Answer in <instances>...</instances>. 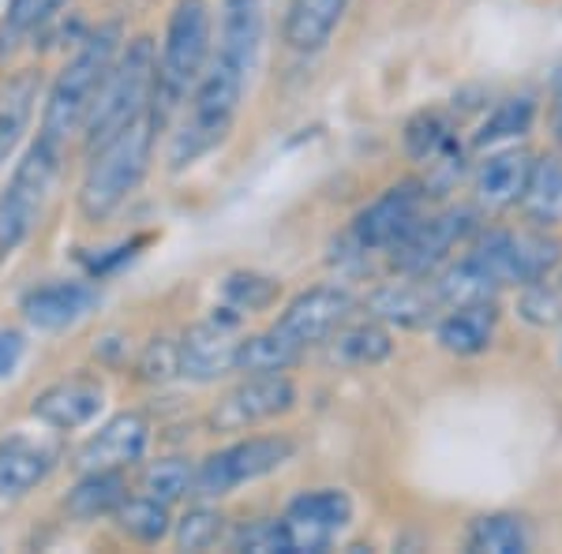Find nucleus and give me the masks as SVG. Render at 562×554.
Wrapping results in <instances>:
<instances>
[{
	"mask_svg": "<svg viewBox=\"0 0 562 554\" xmlns=\"http://www.w3.org/2000/svg\"><path fill=\"white\" fill-rule=\"evenodd\" d=\"M20 357H23V338H20V333H0V375H12Z\"/></svg>",
	"mask_w": 562,
	"mask_h": 554,
	"instance_id": "obj_37",
	"label": "nucleus"
},
{
	"mask_svg": "<svg viewBox=\"0 0 562 554\" xmlns=\"http://www.w3.org/2000/svg\"><path fill=\"white\" fill-rule=\"evenodd\" d=\"M562 259V244L548 233H510L498 229L487 233L484 240L469 251L465 259L442 274L439 299L447 304H469V299H492L495 289L503 285H532L543 281Z\"/></svg>",
	"mask_w": 562,
	"mask_h": 554,
	"instance_id": "obj_2",
	"label": "nucleus"
},
{
	"mask_svg": "<svg viewBox=\"0 0 562 554\" xmlns=\"http://www.w3.org/2000/svg\"><path fill=\"white\" fill-rule=\"evenodd\" d=\"M458 143H454V124L447 121L442 113H420L409 121L405 128V150L413 154L416 161H439L442 154H450Z\"/></svg>",
	"mask_w": 562,
	"mask_h": 554,
	"instance_id": "obj_27",
	"label": "nucleus"
},
{
	"mask_svg": "<svg viewBox=\"0 0 562 554\" xmlns=\"http://www.w3.org/2000/svg\"><path fill=\"white\" fill-rule=\"evenodd\" d=\"M124 476L121 468H90L68 495V513L79 521H94V517H109L124 502Z\"/></svg>",
	"mask_w": 562,
	"mask_h": 554,
	"instance_id": "obj_22",
	"label": "nucleus"
},
{
	"mask_svg": "<svg viewBox=\"0 0 562 554\" xmlns=\"http://www.w3.org/2000/svg\"><path fill=\"white\" fill-rule=\"evenodd\" d=\"M529 543H532L529 521L518 513L476 517L473 529L465 535V547L476 554H521V551H529Z\"/></svg>",
	"mask_w": 562,
	"mask_h": 554,
	"instance_id": "obj_24",
	"label": "nucleus"
},
{
	"mask_svg": "<svg viewBox=\"0 0 562 554\" xmlns=\"http://www.w3.org/2000/svg\"><path fill=\"white\" fill-rule=\"evenodd\" d=\"M521 203H525V211H529L532 222H540V225L562 222V161L559 158L532 161V172H529V184H525Z\"/></svg>",
	"mask_w": 562,
	"mask_h": 554,
	"instance_id": "obj_25",
	"label": "nucleus"
},
{
	"mask_svg": "<svg viewBox=\"0 0 562 554\" xmlns=\"http://www.w3.org/2000/svg\"><path fill=\"white\" fill-rule=\"evenodd\" d=\"M98 307V289L90 281H53L42 285L34 293H26L23 299V315L31 326L38 330H65L76 326L79 319H87Z\"/></svg>",
	"mask_w": 562,
	"mask_h": 554,
	"instance_id": "obj_16",
	"label": "nucleus"
},
{
	"mask_svg": "<svg viewBox=\"0 0 562 554\" xmlns=\"http://www.w3.org/2000/svg\"><path fill=\"white\" fill-rule=\"evenodd\" d=\"M293 457V442L278 439V434H262V439H244L233 446L211 453L192 476V495L195 498H222L240 484H251L259 476L278 472L285 461Z\"/></svg>",
	"mask_w": 562,
	"mask_h": 554,
	"instance_id": "obj_9",
	"label": "nucleus"
},
{
	"mask_svg": "<svg viewBox=\"0 0 562 554\" xmlns=\"http://www.w3.org/2000/svg\"><path fill=\"white\" fill-rule=\"evenodd\" d=\"M237 551H259V554L281 551V554H285V535H281V524L278 521H259V524H251V529H244L237 535Z\"/></svg>",
	"mask_w": 562,
	"mask_h": 554,
	"instance_id": "obj_35",
	"label": "nucleus"
},
{
	"mask_svg": "<svg viewBox=\"0 0 562 554\" xmlns=\"http://www.w3.org/2000/svg\"><path fill=\"white\" fill-rule=\"evenodd\" d=\"M34 102H38V76H15L12 83L0 90V169H4L8 154L23 139L26 124L34 116Z\"/></svg>",
	"mask_w": 562,
	"mask_h": 554,
	"instance_id": "obj_23",
	"label": "nucleus"
},
{
	"mask_svg": "<svg viewBox=\"0 0 562 554\" xmlns=\"http://www.w3.org/2000/svg\"><path fill=\"white\" fill-rule=\"evenodd\" d=\"M192 476H195V468L188 465L184 457L154 461V465L143 472V495H150V498H158V502L173 506L177 498L192 495Z\"/></svg>",
	"mask_w": 562,
	"mask_h": 554,
	"instance_id": "obj_30",
	"label": "nucleus"
},
{
	"mask_svg": "<svg viewBox=\"0 0 562 554\" xmlns=\"http://www.w3.org/2000/svg\"><path fill=\"white\" fill-rule=\"evenodd\" d=\"M390 357V333L383 326H349L346 333L334 338V360L341 363H357V368H368V363H379Z\"/></svg>",
	"mask_w": 562,
	"mask_h": 554,
	"instance_id": "obj_29",
	"label": "nucleus"
},
{
	"mask_svg": "<svg viewBox=\"0 0 562 554\" xmlns=\"http://www.w3.org/2000/svg\"><path fill=\"white\" fill-rule=\"evenodd\" d=\"M424 199H428V192H424L416 180L386 188V192L371 206H364V211L357 214V222H352V229H349L352 248H357L360 256H364V251H390L413 229L416 217H424Z\"/></svg>",
	"mask_w": 562,
	"mask_h": 554,
	"instance_id": "obj_12",
	"label": "nucleus"
},
{
	"mask_svg": "<svg viewBox=\"0 0 562 554\" xmlns=\"http://www.w3.org/2000/svg\"><path fill=\"white\" fill-rule=\"evenodd\" d=\"M532 158L525 150H498L476 172V195L487 206H514L521 203L529 184Z\"/></svg>",
	"mask_w": 562,
	"mask_h": 554,
	"instance_id": "obj_20",
	"label": "nucleus"
},
{
	"mask_svg": "<svg viewBox=\"0 0 562 554\" xmlns=\"http://www.w3.org/2000/svg\"><path fill=\"white\" fill-rule=\"evenodd\" d=\"M154 135H158V124H154L147 109L143 116H135L128 128H121L102 147H94L98 154L90 158L83 188H79V211H83L87 222H105L139 188V180L147 177L150 166Z\"/></svg>",
	"mask_w": 562,
	"mask_h": 554,
	"instance_id": "obj_4",
	"label": "nucleus"
},
{
	"mask_svg": "<svg viewBox=\"0 0 562 554\" xmlns=\"http://www.w3.org/2000/svg\"><path fill=\"white\" fill-rule=\"evenodd\" d=\"M293 402H296V389L281 371H256V375L244 378L237 389H229L214 405L211 423L214 431H248V427L289 412Z\"/></svg>",
	"mask_w": 562,
	"mask_h": 554,
	"instance_id": "obj_13",
	"label": "nucleus"
},
{
	"mask_svg": "<svg viewBox=\"0 0 562 554\" xmlns=\"http://www.w3.org/2000/svg\"><path fill=\"white\" fill-rule=\"evenodd\" d=\"M65 0H12L4 15V26H0V53L12 49L15 42H23L26 34H34L42 23H49L53 15L60 12Z\"/></svg>",
	"mask_w": 562,
	"mask_h": 554,
	"instance_id": "obj_31",
	"label": "nucleus"
},
{
	"mask_svg": "<svg viewBox=\"0 0 562 554\" xmlns=\"http://www.w3.org/2000/svg\"><path fill=\"white\" fill-rule=\"evenodd\" d=\"M551 128H555V139L562 143V71L555 76V98H551Z\"/></svg>",
	"mask_w": 562,
	"mask_h": 554,
	"instance_id": "obj_38",
	"label": "nucleus"
},
{
	"mask_svg": "<svg viewBox=\"0 0 562 554\" xmlns=\"http://www.w3.org/2000/svg\"><path fill=\"white\" fill-rule=\"evenodd\" d=\"M154 71H158V53H154L150 38L128 42L121 60L109 65V76L102 90H98L94 105H90V116L83 124L90 150L102 147L105 139H113L121 128H128L135 116L147 113L150 98H154Z\"/></svg>",
	"mask_w": 562,
	"mask_h": 554,
	"instance_id": "obj_7",
	"label": "nucleus"
},
{
	"mask_svg": "<svg viewBox=\"0 0 562 554\" xmlns=\"http://www.w3.org/2000/svg\"><path fill=\"white\" fill-rule=\"evenodd\" d=\"M352 521V498L338 487L307 490L293 498L289 510L278 517L281 535H285V554H312L326 551Z\"/></svg>",
	"mask_w": 562,
	"mask_h": 554,
	"instance_id": "obj_10",
	"label": "nucleus"
},
{
	"mask_svg": "<svg viewBox=\"0 0 562 554\" xmlns=\"http://www.w3.org/2000/svg\"><path fill=\"white\" fill-rule=\"evenodd\" d=\"M469 233H473V211H465V206H454V211H442L431 217H416L413 229L390 248V259H394V267L402 270V274L424 278V274H431Z\"/></svg>",
	"mask_w": 562,
	"mask_h": 554,
	"instance_id": "obj_11",
	"label": "nucleus"
},
{
	"mask_svg": "<svg viewBox=\"0 0 562 554\" xmlns=\"http://www.w3.org/2000/svg\"><path fill=\"white\" fill-rule=\"evenodd\" d=\"M217 535H222V513L206 510V506H199V510H188L184 517H180V524H177V543L184 551L214 547Z\"/></svg>",
	"mask_w": 562,
	"mask_h": 554,
	"instance_id": "obj_33",
	"label": "nucleus"
},
{
	"mask_svg": "<svg viewBox=\"0 0 562 554\" xmlns=\"http://www.w3.org/2000/svg\"><path fill=\"white\" fill-rule=\"evenodd\" d=\"M53 472V453L38 442L12 439L0 446V498H20Z\"/></svg>",
	"mask_w": 562,
	"mask_h": 554,
	"instance_id": "obj_21",
	"label": "nucleus"
},
{
	"mask_svg": "<svg viewBox=\"0 0 562 554\" xmlns=\"http://www.w3.org/2000/svg\"><path fill=\"white\" fill-rule=\"evenodd\" d=\"M116 45H121V26L116 23L90 34L83 49L76 53V60L60 71V79L49 90L38 139L53 143V147H60V150L68 147L71 135L87 124L90 105H94L98 90H102L109 76V65H113V57H116Z\"/></svg>",
	"mask_w": 562,
	"mask_h": 554,
	"instance_id": "obj_6",
	"label": "nucleus"
},
{
	"mask_svg": "<svg viewBox=\"0 0 562 554\" xmlns=\"http://www.w3.org/2000/svg\"><path fill=\"white\" fill-rule=\"evenodd\" d=\"M352 312V296L346 289H312L301 293L293 304L285 307V315L270 326L267 333L237 344V363L233 371H285L304 357L312 344H319L349 319Z\"/></svg>",
	"mask_w": 562,
	"mask_h": 554,
	"instance_id": "obj_3",
	"label": "nucleus"
},
{
	"mask_svg": "<svg viewBox=\"0 0 562 554\" xmlns=\"http://www.w3.org/2000/svg\"><path fill=\"white\" fill-rule=\"evenodd\" d=\"M113 517H116V529L139 543H158L161 535L169 532V506L150 495H139V498L124 495V502L116 506Z\"/></svg>",
	"mask_w": 562,
	"mask_h": 554,
	"instance_id": "obj_26",
	"label": "nucleus"
},
{
	"mask_svg": "<svg viewBox=\"0 0 562 554\" xmlns=\"http://www.w3.org/2000/svg\"><path fill=\"white\" fill-rule=\"evenodd\" d=\"M278 296V285L270 278H259V274H233L225 281V299L240 312H259L267 307L270 299Z\"/></svg>",
	"mask_w": 562,
	"mask_h": 554,
	"instance_id": "obj_34",
	"label": "nucleus"
},
{
	"mask_svg": "<svg viewBox=\"0 0 562 554\" xmlns=\"http://www.w3.org/2000/svg\"><path fill=\"white\" fill-rule=\"evenodd\" d=\"M147 434H150V427L139 412H121L87 442L83 453H79V461H83L87 472L90 468H124L143 457Z\"/></svg>",
	"mask_w": 562,
	"mask_h": 554,
	"instance_id": "obj_17",
	"label": "nucleus"
},
{
	"mask_svg": "<svg viewBox=\"0 0 562 554\" xmlns=\"http://www.w3.org/2000/svg\"><path fill=\"white\" fill-rule=\"evenodd\" d=\"M233 315L225 319L199 323L195 330H188V338L177 344L180 352V375L195 378V383H211V378L233 371L237 363V338H233Z\"/></svg>",
	"mask_w": 562,
	"mask_h": 554,
	"instance_id": "obj_14",
	"label": "nucleus"
},
{
	"mask_svg": "<svg viewBox=\"0 0 562 554\" xmlns=\"http://www.w3.org/2000/svg\"><path fill=\"white\" fill-rule=\"evenodd\" d=\"M371 312L397 326H424L435 312V296L420 293V289H409V285H390L383 293L371 296Z\"/></svg>",
	"mask_w": 562,
	"mask_h": 554,
	"instance_id": "obj_28",
	"label": "nucleus"
},
{
	"mask_svg": "<svg viewBox=\"0 0 562 554\" xmlns=\"http://www.w3.org/2000/svg\"><path fill=\"white\" fill-rule=\"evenodd\" d=\"M555 293H559V307H562V285H559V289H555Z\"/></svg>",
	"mask_w": 562,
	"mask_h": 554,
	"instance_id": "obj_39",
	"label": "nucleus"
},
{
	"mask_svg": "<svg viewBox=\"0 0 562 554\" xmlns=\"http://www.w3.org/2000/svg\"><path fill=\"white\" fill-rule=\"evenodd\" d=\"M173 371H180V352L173 341H154L147 349V357H143V378H150V383H161V378H169Z\"/></svg>",
	"mask_w": 562,
	"mask_h": 554,
	"instance_id": "obj_36",
	"label": "nucleus"
},
{
	"mask_svg": "<svg viewBox=\"0 0 562 554\" xmlns=\"http://www.w3.org/2000/svg\"><path fill=\"white\" fill-rule=\"evenodd\" d=\"M60 158H65V150L38 139L0 192V262L12 259L20 244L34 233L60 177Z\"/></svg>",
	"mask_w": 562,
	"mask_h": 554,
	"instance_id": "obj_8",
	"label": "nucleus"
},
{
	"mask_svg": "<svg viewBox=\"0 0 562 554\" xmlns=\"http://www.w3.org/2000/svg\"><path fill=\"white\" fill-rule=\"evenodd\" d=\"M262 45V0H222V26H217V49L206 57V68L195 83L192 109L173 135L169 161L173 169L195 166L203 154H211L240 113L244 87L259 60Z\"/></svg>",
	"mask_w": 562,
	"mask_h": 554,
	"instance_id": "obj_1",
	"label": "nucleus"
},
{
	"mask_svg": "<svg viewBox=\"0 0 562 554\" xmlns=\"http://www.w3.org/2000/svg\"><path fill=\"white\" fill-rule=\"evenodd\" d=\"M532 116H537V105H532V98H510V102H503L484 121V128H480V135H476V147L514 139V135H525V132L532 128Z\"/></svg>",
	"mask_w": 562,
	"mask_h": 554,
	"instance_id": "obj_32",
	"label": "nucleus"
},
{
	"mask_svg": "<svg viewBox=\"0 0 562 554\" xmlns=\"http://www.w3.org/2000/svg\"><path fill=\"white\" fill-rule=\"evenodd\" d=\"M206 57H211V4L206 0H177L166 26L158 71H154L150 116L158 128L195 90L199 76L206 68Z\"/></svg>",
	"mask_w": 562,
	"mask_h": 554,
	"instance_id": "obj_5",
	"label": "nucleus"
},
{
	"mask_svg": "<svg viewBox=\"0 0 562 554\" xmlns=\"http://www.w3.org/2000/svg\"><path fill=\"white\" fill-rule=\"evenodd\" d=\"M105 405V389L94 383V378H65V383H53L49 389H42L34 397L31 412L34 420H42L45 427H57V431H76V427H87L102 412Z\"/></svg>",
	"mask_w": 562,
	"mask_h": 554,
	"instance_id": "obj_15",
	"label": "nucleus"
},
{
	"mask_svg": "<svg viewBox=\"0 0 562 554\" xmlns=\"http://www.w3.org/2000/svg\"><path fill=\"white\" fill-rule=\"evenodd\" d=\"M349 0H289L285 42L296 53H319L334 38Z\"/></svg>",
	"mask_w": 562,
	"mask_h": 554,
	"instance_id": "obj_19",
	"label": "nucleus"
},
{
	"mask_svg": "<svg viewBox=\"0 0 562 554\" xmlns=\"http://www.w3.org/2000/svg\"><path fill=\"white\" fill-rule=\"evenodd\" d=\"M498 312L492 299H469V304H454L435 326V338L454 357H476L495 338Z\"/></svg>",
	"mask_w": 562,
	"mask_h": 554,
	"instance_id": "obj_18",
	"label": "nucleus"
}]
</instances>
